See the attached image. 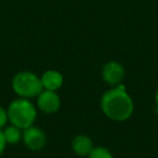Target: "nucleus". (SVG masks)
<instances>
[{
    "instance_id": "1",
    "label": "nucleus",
    "mask_w": 158,
    "mask_h": 158,
    "mask_svg": "<svg viewBox=\"0 0 158 158\" xmlns=\"http://www.w3.org/2000/svg\"><path fill=\"white\" fill-rule=\"evenodd\" d=\"M100 106L102 112L115 121H125L133 112V101L121 84L104 93Z\"/></svg>"
},
{
    "instance_id": "2",
    "label": "nucleus",
    "mask_w": 158,
    "mask_h": 158,
    "mask_svg": "<svg viewBox=\"0 0 158 158\" xmlns=\"http://www.w3.org/2000/svg\"><path fill=\"white\" fill-rule=\"evenodd\" d=\"M7 116L11 125L25 130L33 125L37 116V110L28 99L19 98L9 105Z\"/></svg>"
},
{
    "instance_id": "3",
    "label": "nucleus",
    "mask_w": 158,
    "mask_h": 158,
    "mask_svg": "<svg viewBox=\"0 0 158 158\" xmlns=\"http://www.w3.org/2000/svg\"><path fill=\"white\" fill-rule=\"evenodd\" d=\"M12 89L20 96L31 99L37 96L42 90L41 78L32 72H19L12 79Z\"/></svg>"
},
{
    "instance_id": "4",
    "label": "nucleus",
    "mask_w": 158,
    "mask_h": 158,
    "mask_svg": "<svg viewBox=\"0 0 158 158\" xmlns=\"http://www.w3.org/2000/svg\"><path fill=\"white\" fill-rule=\"evenodd\" d=\"M22 141L25 143V146L31 149V151H40L44 147L47 137L44 135V132L36 127V126H30L27 128L23 130L22 132Z\"/></svg>"
},
{
    "instance_id": "5",
    "label": "nucleus",
    "mask_w": 158,
    "mask_h": 158,
    "mask_svg": "<svg viewBox=\"0 0 158 158\" xmlns=\"http://www.w3.org/2000/svg\"><path fill=\"white\" fill-rule=\"evenodd\" d=\"M37 107L44 114H54L60 107L59 95L53 90L43 89L37 95Z\"/></svg>"
},
{
    "instance_id": "6",
    "label": "nucleus",
    "mask_w": 158,
    "mask_h": 158,
    "mask_svg": "<svg viewBox=\"0 0 158 158\" xmlns=\"http://www.w3.org/2000/svg\"><path fill=\"white\" fill-rule=\"evenodd\" d=\"M125 77L123 67L115 60L107 62L102 68V79L111 86H117L121 84Z\"/></svg>"
},
{
    "instance_id": "7",
    "label": "nucleus",
    "mask_w": 158,
    "mask_h": 158,
    "mask_svg": "<svg viewBox=\"0 0 158 158\" xmlns=\"http://www.w3.org/2000/svg\"><path fill=\"white\" fill-rule=\"evenodd\" d=\"M41 83L43 89L57 91L63 85V75L57 70H46L41 75Z\"/></svg>"
},
{
    "instance_id": "8",
    "label": "nucleus",
    "mask_w": 158,
    "mask_h": 158,
    "mask_svg": "<svg viewBox=\"0 0 158 158\" xmlns=\"http://www.w3.org/2000/svg\"><path fill=\"white\" fill-rule=\"evenodd\" d=\"M93 148L94 146H93L91 138H89L85 135H78L72 141V149L77 156L85 157L93 151Z\"/></svg>"
},
{
    "instance_id": "9",
    "label": "nucleus",
    "mask_w": 158,
    "mask_h": 158,
    "mask_svg": "<svg viewBox=\"0 0 158 158\" xmlns=\"http://www.w3.org/2000/svg\"><path fill=\"white\" fill-rule=\"evenodd\" d=\"M2 132H4V137L6 139V143H9V144H16L22 138V130L14 125L7 126Z\"/></svg>"
},
{
    "instance_id": "10",
    "label": "nucleus",
    "mask_w": 158,
    "mask_h": 158,
    "mask_svg": "<svg viewBox=\"0 0 158 158\" xmlns=\"http://www.w3.org/2000/svg\"><path fill=\"white\" fill-rule=\"evenodd\" d=\"M88 158H114V156L105 147H94L88 154Z\"/></svg>"
},
{
    "instance_id": "11",
    "label": "nucleus",
    "mask_w": 158,
    "mask_h": 158,
    "mask_svg": "<svg viewBox=\"0 0 158 158\" xmlns=\"http://www.w3.org/2000/svg\"><path fill=\"white\" fill-rule=\"evenodd\" d=\"M9 122V116H7V110L0 107V130L2 127L6 126V123Z\"/></svg>"
},
{
    "instance_id": "12",
    "label": "nucleus",
    "mask_w": 158,
    "mask_h": 158,
    "mask_svg": "<svg viewBox=\"0 0 158 158\" xmlns=\"http://www.w3.org/2000/svg\"><path fill=\"white\" fill-rule=\"evenodd\" d=\"M6 144H7V143H6V139H5V137H4V132L0 130V156L4 153Z\"/></svg>"
},
{
    "instance_id": "13",
    "label": "nucleus",
    "mask_w": 158,
    "mask_h": 158,
    "mask_svg": "<svg viewBox=\"0 0 158 158\" xmlns=\"http://www.w3.org/2000/svg\"><path fill=\"white\" fill-rule=\"evenodd\" d=\"M156 100H157V105H158V90H157V95H156Z\"/></svg>"
}]
</instances>
